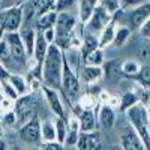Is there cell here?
<instances>
[{
	"label": "cell",
	"instance_id": "8992f818",
	"mask_svg": "<svg viewBox=\"0 0 150 150\" xmlns=\"http://www.w3.org/2000/svg\"><path fill=\"white\" fill-rule=\"evenodd\" d=\"M3 38L6 39L9 48H11V53H12V57L17 63H21L24 65L27 62V50L24 47V42H23V38H21V33L20 32H6L3 35Z\"/></svg>",
	"mask_w": 150,
	"mask_h": 150
},
{
	"label": "cell",
	"instance_id": "74e56055",
	"mask_svg": "<svg viewBox=\"0 0 150 150\" xmlns=\"http://www.w3.org/2000/svg\"><path fill=\"white\" fill-rule=\"evenodd\" d=\"M21 5H23V0H0V9H9Z\"/></svg>",
	"mask_w": 150,
	"mask_h": 150
},
{
	"label": "cell",
	"instance_id": "d6986e66",
	"mask_svg": "<svg viewBox=\"0 0 150 150\" xmlns=\"http://www.w3.org/2000/svg\"><path fill=\"white\" fill-rule=\"evenodd\" d=\"M78 119H80V131L86 132V131H93L95 129L96 117H95L93 110H80Z\"/></svg>",
	"mask_w": 150,
	"mask_h": 150
},
{
	"label": "cell",
	"instance_id": "ffe728a7",
	"mask_svg": "<svg viewBox=\"0 0 150 150\" xmlns=\"http://www.w3.org/2000/svg\"><path fill=\"white\" fill-rule=\"evenodd\" d=\"M56 21H57V11L53 9V11H48L36 18V27H38V30H45L48 27H54Z\"/></svg>",
	"mask_w": 150,
	"mask_h": 150
},
{
	"label": "cell",
	"instance_id": "7402d4cb",
	"mask_svg": "<svg viewBox=\"0 0 150 150\" xmlns=\"http://www.w3.org/2000/svg\"><path fill=\"white\" fill-rule=\"evenodd\" d=\"M36 32L35 29H30V27H26L23 32H21V38H23V42H24V47L27 50V54L29 57L33 56V50H35V42H36Z\"/></svg>",
	"mask_w": 150,
	"mask_h": 150
},
{
	"label": "cell",
	"instance_id": "1f68e13d",
	"mask_svg": "<svg viewBox=\"0 0 150 150\" xmlns=\"http://www.w3.org/2000/svg\"><path fill=\"white\" fill-rule=\"evenodd\" d=\"M80 132H81L80 129H72V128H69V129H68V135H66V140H65L63 146H65V147H75V146H77V143H78Z\"/></svg>",
	"mask_w": 150,
	"mask_h": 150
},
{
	"label": "cell",
	"instance_id": "e575fe53",
	"mask_svg": "<svg viewBox=\"0 0 150 150\" xmlns=\"http://www.w3.org/2000/svg\"><path fill=\"white\" fill-rule=\"evenodd\" d=\"M137 32H138L143 38H144V39H147V41H150V17L141 24V27L138 29V30H137Z\"/></svg>",
	"mask_w": 150,
	"mask_h": 150
},
{
	"label": "cell",
	"instance_id": "277c9868",
	"mask_svg": "<svg viewBox=\"0 0 150 150\" xmlns=\"http://www.w3.org/2000/svg\"><path fill=\"white\" fill-rule=\"evenodd\" d=\"M38 105H39V98H38V95L35 92H29L17 99L15 101V114H17L20 126L23 123H26L27 120H30L32 117L38 116L36 114Z\"/></svg>",
	"mask_w": 150,
	"mask_h": 150
},
{
	"label": "cell",
	"instance_id": "cb8c5ba5",
	"mask_svg": "<svg viewBox=\"0 0 150 150\" xmlns=\"http://www.w3.org/2000/svg\"><path fill=\"white\" fill-rule=\"evenodd\" d=\"M104 63V56H102V48H95L90 53L83 56V65H93V66H102Z\"/></svg>",
	"mask_w": 150,
	"mask_h": 150
},
{
	"label": "cell",
	"instance_id": "60d3db41",
	"mask_svg": "<svg viewBox=\"0 0 150 150\" xmlns=\"http://www.w3.org/2000/svg\"><path fill=\"white\" fill-rule=\"evenodd\" d=\"M9 75H11V72L8 71V68L0 62V80L2 81H6L8 78H9Z\"/></svg>",
	"mask_w": 150,
	"mask_h": 150
},
{
	"label": "cell",
	"instance_id": "2e32d148",
	"mask_svg": "<svg viewBox=\"0 0 150 150\" xmlns=\"http://www.w3.org/2000/svg\"><path fill=\"white\" fill-rule=\"evenodd\" d=\"M116 17L112 18L107 26L102 29V32L99 33L98 39H99V47L101 48H107L110 45H112V42H114V36H116Z\"/></svg>",
	"mask_w": 150,
	"mask_h": 150
},
{
	"label": "cell",
	"instance_id": "7bdbcfd3",
	"mask_svg": "<svg viewBox=\"0 0 150 150\" xmlns=\"http://www.w3.org/2000/svg\"><path fill=\"white\" fill-rule=\"evenodd\" d=\"M147 111H149V125H150V104L147 105Z\"/></svg>",
	"mask_w": 150,
	"mask_h": 150
},
{
	"label": "cell",
	"instance_id": "9c48e42d",
	"mask_svg": "<svg viewBox=\"0 0 150 150\" xmlns=\"http://www.w3.org/2000/svg\"><path fill=\"white\" fill-rule=\"evenodd\" d=\"M62 90H63L65 95L69 96V98H77L78 93H80L78 75L69 66L66 59H65V65H63V75H62Z\"/></svg>",
	"mask_w": 150,
	"mask_h": 150
},
{
	"label": "cell",
	"instance_id": "44dd1931",
	"mask_svg": "<svg viewBox=\"0 0 150 150\" xmlns=\"http://www.w3.org/2000/svg\"><path fill=\"white\" fill-rule=\"evenodd\" d=\"M14 89L17 90V93L20 96L29 93V83L26 81V78L23 77V75H18V74H11L9 78L6 80Z\"/></svg>",
	"mask_w": 150,
	"mask_h": 150
},
{
	"label": "cell",
	"instance_id": "f35d334b",
	"mask_svg": "<svg viewBox=\"0 0 150 150\" xmlns=\"http://www.w3.org/2000/svg\"><path fill=\"white\" fill-rule=\"evenodd\" d=\"M44 32V36H45V39L48 41V44H54L56 42V27H48Z\"/></svg>",
	"mask_w": 150,
	"mask_h": 150
},
{
	"label": "cell",
	"instance_id": "ba28073f",
	"mask_svg": "<svg viewBox=\"0 0 150 150\" xmlns=\"http://www.w3.org/2000/svg\"><path fill=\"white\" fill-rule=\"evenodd\" d=\"M18 135L24 143H29V144H36V143L42 141L41 122H39V119H38V116L32 117L26 123H23L20 126V129H18Z\"/></svg>",
	"mask_w": 150,
	"mask_h": 150
},
{
	"label": "cell",
	"instance_id": "ee69618b",
	"mask_svg": "<svg viewBox=\"0 0 150 150\" xmlns=\"http://www.w3.org/2000/svg\"><path fill=\"white\" fill-rule=\"evenodd\" d=\"M3 96H5V95H3L2 92H0V101H2V99H3Z\"/></svg>",
	"mask_w": 150,
	"mask_h": 150
},
{
	"label": "cell",
	"instance_id": "e0dca14e",
	"mask_svg": "<svg viewBox=\"0 0 150 150\" xmlns=\"http://www.w3.org/2000/svg\"><path fill=\"white\" fill-rule=\"evenodd\" d=\"M98 5H99V0H78V18L83 24H86L90 20Z\"/></svg>",
	"mask_w": 150,
	"mask_h": 150
},
{
	"label": "cell",
	"instance_id": "d4e9b609",
	"mask_svg": "<svg viewBox=\"0 0 150 150\" xmlns=\"http://www.w3.org/2000/svg\"><path fill=\"white\" fill-rule=\"evenodd\" d=\"M131 33H132V29H131V27H126V26L117 27V30H116V36H114V42H112V45L117 47V48L123 47L125 44L129 41Z\"/></svg>",
	"mask_w": 150,
	"mask_h": 150
},
{
	"label": "cell",
	"instance_id": "d590c367",
	"mask_svg": "<svg viewBox=\"0 0 150 150\" xmlns=\"http://www.w3.org/2000/svg\"><path fill=\"white\" fill-rule=\"evenodd\" d=\"M77 0H56V5H54V9L57 12H62V11H66L69 6H72Z\"/></svg>",
	"mask_w": 150,
	"mask_h": 150
},
{
	"label": "cell",
	"instance_id": "4dcf8cb0",
	"mask_svg": "<svg viewBox=\"0 0 150 150\" xmlns=\"http://www.w3.org/2000/svg\"><path fill=\"white\" fill-rule=\"evenodd\" d=\"M99 5H101L104 9H107L110 14H112V15L117 14L120 9H123L120 0H99Z\"/></svg>",
	"mask_w": 150,
	"mask_h": 150
},
{
	"label": "cell",
	"instance_id": "5b68a950",
	"mask_svg": "<svg viewBox=\"0 0 150 150\" xmlns=\"http://www.w3.org/2000/svg\"><path fill=\"white\" fill-rule=\"evenodd\" d=\"M23 24V8L14 6L9 9H3L0 15V39L6 32H20Z\"/></svg>",
	"mask_w": 150,
	"mask_h": 150
},
{
	"label": "cell",
	"instance_id": "4fadbf2b",
	"mask_svg": "<svg viewBox=\"0 0 150 150\" xmlns=\"http://www.w3.org/2000/svg\"><path fill=\"white\" fill-rule=\"evenodd\" d=\"M150 17V2H144L138 6L132 8V12L129 15V27L134 30H138L141 24Z\"/></svg>",
	"mask_w": 150,
	"mask_h": 150
},
{
	"label": "cell",
	"instance_id": "30bf717a",
	"mask_svg": "<svg viewBox=\"0 0 150 150\" xmlns=\"http://www.w3.org/2000/svg\"><path fill=\"white\" fill-rule=\"evenodd\" d=\"M120 147L123 150H143L146 149V144L135 128L129 125L120 134Z\"/></svg>",
	"mask_w": 150,
	"mask_h": 150
},
{
	"label": "cell",
	"instance_id": "5bb4252c",
	"mask_svg": "<svg viewBox=\"0 0 150 150\" xmlns=\"http://www.w3.org/2000/svg\"><path fill=\"white\" fill-rule=\"evenodd\" d=\"M104 77V68L102 66H93V65H83L80 68V78L86 84H95Z\"/></svg>",
	"mask_w": 150,
	"mask_h": 150
},
{
	"label": "cell",
	"instance_id": "83f0119b",
	"mask_svg": "<svg viewBox=\"0 0 150 150\" xmlns=\"http://www.w3.org/2000/svg\"><path fill=\"white\" fill-rule=\"evenodd\" d=\"M54 123H56L57 141H60L62 144H63V143H65V140H66V135H68V129H69L68 122H66V119H63V117H57Z\"/></svg>",
	"mask_w": 150,
	"mask_h": 150
},
{
	"label": "cell",
	"instance_id": "7a4b0ae2",
	"mask_svg": "<svg viewBox=\"0 0 150 150\" xmlns=\"http://www.w3.org/2000/svg\"><path fill=\"white\" fill-rule=\"evenodd\" d=\"M126 119L129 122L131 126L135 128V131L140 134V137L143 138L146 149L150 147V125H149V111H147V105L143 104L141 101L137 102L135 105H132L131 108H128L125 111Z\"/></svg>",
	"mask_w": 150,
	"mask_h": 150
},
{
	"label": "cell",
	"instance_id": "f546056e",
	"mask_svg": "<svg viewBox=\"0 0 150 150\" xmlns=\"http://www.w3.org/2000/svg\"><path fill=\"white\" fill-rule=\"evenodd\" d=\"M14 60V57H12V53H11V48L6 42L5 38H2L0 39V62L6 66L8 63H11V62Z\"/></svg>",
	"mask_w": 150,
	"mask_h": 150
},
{
	"label": "cell",
	"instance_id": "836d02e7",
	"mask_svg": "<svg viewBox=\"0 0 150 150\" xmlns=\"http://www.w3.org/2000/svg\"><path fill=\"white\" fill-rule=\"evenodd\" d=\"M3 123L8 125V126H17L18 125V119H17V114H15V110H12L9 112H5L3 114Z\"/></svg>",
	"mask_w": 150,
	"mask_h": 150
},
{
	"label": "cell",
	"instance_id": "f1b7e54d",
	"mask_svg": "<svg viewBox=\"0 0 150 150\" xmlns=\"http://www.w3.org/2000/svg\"><path fill=\"white\" fill-rule=\"evenodd\" d=\"M137 83H138L141 87H144V89H149L150 87V66H141L140 72L137 74V77L134 78Z\"/></svg>",
	"mask_w": 150,
	"mask_h": 150
},
{
	"label": "cell",
	"instance_id": "f6af8a7d",
	"mask_svg": "<svg viewBox=\"0 0 150 150\" xmlns=\"http://www.w3.org/2000/svg\"><path fill=\"white\" fill-rule=\"evenodd\" d=\"M0 138H2V125H0Z\"/></svg>",
	"mask_w": 150,
	"mask_h": 150
},
{
	"label": "cell",
	"instance_id": "d6a6232c",
	"mask_svg": "<svg viewBox=\"0 0 150 150\" xmlns=\"http://www.w3.org/2000/svg\"><path fill=\"white\" fill-rule=\"evenodd\" d=\"M12 110H15V101L8 96H3V99L0 101V112L5 114V112H9Z\"/></svg>",
	"mask_w": 150,
	"mask_h": 150
},
{
	"label": "cell",
	"instance_id": "4316f807",
	"mask_svg": "<svg viewBox=\"0 0 150 150\" xmlns=\"http://www.w3.org/2000/svg\"><path fill=\"white\" fill-rule=\"evenodd\" d=\"M140 69H141V65L135 60H126L122 63V72L128 78H135L137 74L140 72Z\"/></svg>",
	"mask_w": 150,
	"mask_h": 150
},
{
	"label": "cell",
	"instance_id": "603a6c76",
	"mask_svg": "<svg viewBox=\"0 0 150 150\" xmlns=\"http://www.w3.org/2000/svg\"><path fill=\"white\" fill-rule=\"evenodd\" d=\"M41 135H42V143L47 141H54L57 140V132H56V123L45 120L41 123Z\"/></svg>",
	"mask_w": 150,
	"mask_h": 150
},
{
	"label": "cell",
	"instance_id": "8fae6325",
	"mask_svg": "<svg viewBox=\"0 0 150 150\" xmlns=\"http://www.w3.org/2000/svg\"><path fill=\"white\" fill-rule=\"evenodd\" d=\"M41 90H42V93H44V96L47 99L50 108H51V111L54 112L57 117L66 119V116H65V107H63V104H62V98L59 95V90L53 89V87H50V86H45V84L42 86Z\"/></svg>",
	"mask_w": 150,
	"mask_h": 150
},
{
	"label": "cell",
	"instance_id": "7c38bea8",
	"mask_svg": "<svg viewBox=\"0 0 150 150\" xmlns=\"http://www.w3.org/2000/svg\"><path fill=\"white\" fill-rule=\"evenodd\" d=\"M101 134L98 131H86L80 132L78 137V143L75 146V149L78 150H98L101 149Z\"/></svg>",
	"mask_w": 150,
	"mask_h": 150
},
{
	"label": "cell",
	"instance_id": "52a82bcc",
	"mask_svg": "<svg viewBox=\"0 0 150 150\" xmlns=\"http://www.w3.org/2000/svg\"><path fill=\"white\" fill-rule=\"evenodd\" d=\"M114 18V15L110 14L107 9H104L101 5H98L93 11V14L90 17V20L86 23V29L89 33L96 35V33H101L102 29L107 26V24Z\"/></svg>",
	"mask_w": 150,
	"mask_h": 150
},
{
	"label": "cell",
	"instance_id": "484cf974",
	"mask_svg": "<svg viewBox=\"0 0 150 150\" xmlns=\"http://www.w3.org/2000/svg\"><path fill=\"white\" fill-rule=\"evenodd\" d=\"M137 102H140V93L135 92H125L122 95V101H120V111H126L128 108H131L132 105H135Z\"/></svg>",
	"mask_w": 150,
	"mask_h": 150
},
{
	"label": "cell",
	"instance_id": "3957f363",
	"mask_svg": "<svg viewBox=\"0 0 150 150\" xmlns=\"http://www.w3.org/2000/svg\"><path fill=\"white\" fill-rule=\"evenodd\" d=\"M56 44L63 50L71 47V41L75 35L77 29V18L71 15L69 12H57V21H56Z\"/></svg>",
	"mask_w": 150,
	"mask_h": 150
},
{
	"label": "cell",
	"instance_id": "ab89813d",
	"mask_svg": "<svg viewBox=\"0 0 150 150\" xmlns=\"http://www.w3.org/2000/svg\"><path fill=\"white\" fill-rule=\"evenodd\" d=\"M122 8H135L141 3H144V0H120Z\"/></svg>",
	"mask_w": 150,
	"mask_h": 150
},
{
	"label": "cell",
	"instance_id": "8d00e7d4",
	"mask_svg": "<svg viewBox=\"0 0 150 150\" xmlns=\"http://www.w3.org/2000/svg\"><path fill=\"white\" fill-rule=\"evenodd\" d=\"M65 146L62 144L60 141H57V140H54V141H47V143H44L42 146H41V149L42 150H62Z\"/></svg>",
	"mask_w": 150,
	"mask_h": 150
},
{
	"label": "cell",
	"instance_id": "b9f144b4",
	"mask_svg": "<svg viewBox=\"0 0 150 150\" xmlns=\"http://www.w3.org/2000/svg\"><path fill=\"white\" fill-rule=\"evenodd\" d=\"M0 149H8V146H6V141L5 140H2V138H0Z\"/></svg>",
	"mask_w": 150,
	"mask_h": 150
},
{
	"label": "cell",
	"instance_id": "9a60e30c",
	"mask_svg": "<svg viewBox=\"0 0 150 150\" xmlns=\"http://www.w3.org/2000/svg\"><path fill=\"white\" fill-rule=\"evenodd\" d=\"M98 122L104 129H111L114 126L116 122V114H114V108H111L107 104H99L98 108Z\"/></svg>",
	"mask_w": 150,
	"mask_h": 150
},
{
	"label": "cell",
	"instance_id": "ac0fdd59",
	"mask_svg": "<svg viewBox=\"0 0 150 150\" xmlns=\"http://www.w3.org/2000/svg\"><path fill=\"white\" fill-rule=\"evenodd\" d=\"M104 77L108 78L110 81H119L122 77H125L123 72H122V63L120 60L114 59V60H110L108 63L104 66Z\"/></svg>",
	"mask_w": 150,
	"mask_h": 150
},
{
	"label": "cell",
	"instance_id": "6da1fadb",
	"mask_svg": "<svg viewBox=\"0 0 150 150\" xmlns=\"http://www.w3.org/2000/svg\"><path fill=\"white\" fill-rule=\"evenodd\" d=\"M65 65V51L56 42L48 45V51L42 65V83L56 90L62 89V75Z\"/></svg>",
	"mask_w": 150,
	"mask_h": 150
}]
</instances>
